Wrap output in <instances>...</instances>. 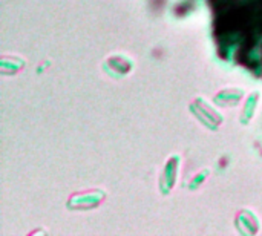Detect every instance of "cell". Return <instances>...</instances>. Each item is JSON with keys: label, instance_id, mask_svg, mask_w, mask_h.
Segmentation results:
<instances>
[{"label": "cell", "instance_id": "cell-1", "mask_svg": "<svg viewBox=\"0 0 262 236\" xmlns=\"http://www.w3.org/2000/svg\"><path fill=\"white\" fill-rule=\"evenodd\" d=\"M189 109H190V112L203 123V126H206V127L210 129V131H218V127H220V126L223 124V121H224V117H223L215 108H212L204 98H201V97L195 98V100L190 103Z\"/></svg>", "mask_w": 262, "mask_h": 236}, {"label": "cell", "instance_id": "cell-2", "mask_svg": "<svg viewBox=\"0 0 262 236\" xmlns=\"http://www.w3.org/2000/svg\"><path fill=\"white\" fill-rule=\"evenodd\" d=\"M104 200H106V192L103 189H92L88 192L74 194L68 200L66 207L69 210H92L98 207Z\"/></svg>", "mask_w": 262, "mask_h": 236}, {"label": "cell", "instance_id": "cell-3", "mask_svg": "<svg viewBox=\"0 0 262 236\" xmlns=\"http://www.w3.org/2000/svg\"><path fill=\"white\" fill-rule=\"evenodd\" d=\"M180 163H181V157L180 155H172L167 158L164 167H163V172L160 175V192L167 197L173 187H175V183H177V178H178V169H180Z\"/></svg>", "mask_w": 262, "mask_h": 236}, {"label": "cell", "instance_id": "cell-4", "mask_svg": "<svg viewBox=\"0 0 262 236\" xmlns=\"http://www.w3.org/2000/svg\"><path fill=\"white\" fill-rule=\"evenodd\" d=\"M134 68V61L124 55H114V57H109L104 65H103V69L107 75L114 77V78H121V77H126Z\"/></svg>", "mask_w": 262, "mask_h": 236}, {"label": "cell", "instance_id": "cell-5", "mask_svg": "<svg viewBox=\"0 0 262 236\" xmlns=\"http://www.w3.org/2000/svg\"><path fill=\"white\" fill-rule=\"evenodd\" d=\"M244 97H246L244 89H241V88H227V89H221L220 92L215 94L213 103L216 106H221V108H233Z\"/></svg>", "mask_w": 262, "mask_h": 236}, {"label": "cell", "instance_id": "cell-6", "mask_svg": "<svg viewBox=\"0 0 262 236\" xmlns=\"http://www.w3.org/2000/svg\"><path fill=\"white\" fill-rule=\"evenodd\" d=\"M236 229L241 235L253 236L259 230V220L250 210H243L236 217Z\"/></svg>", "mask_w": 262, "mask_h": 236}, {"label": "cell", "instance_id": "cell-7", "mask_svg": "<svg viewBox=\"0 0 262 236\" xmlns=\"http://www.w3.org/2000/svg\"><path fill=\"white\" fill-rule=\"evenodd\" d=\"M259 97H261V94H259L258 91H255V92H252V94L246 98L244 111H243V115H241V118H239V121H241L243 126H247V124L253 120V117H255V114H256V109H258Z\"/></svg>", "mask_w": 262, "mask_h": 236}, {"label": "cell", "instance_id": "cell-8", "mask_svg": "<svg viewBox=\"0 0 262 236\" xmlns=\"http://www.w3.org/2000/svg\"><path fill=\"white\" fill-rule=\"evenodd\" d=\"M21 68H25V60L12 55H2L0 58V72L3 75H14Z\"/></svg>", "mask_w": 262, "mask_h": 236}, {"label": "cell", "instance_id": "cell-9", "mask_svg": "<svg viewBox=\"0 0 262 236\" xmlns=\"http://www.w3.org/2000/svg\"><path fill=\"white\" fill-rule=\"evenodd\" d=\"M209 175H210V170H209V169H203L196 177L192 178V181L189 183V189H190V190H195V189H198L200 186H203Z\"/></svg>", "mask_w": 262, "mask_h": 236}]
</instances>
